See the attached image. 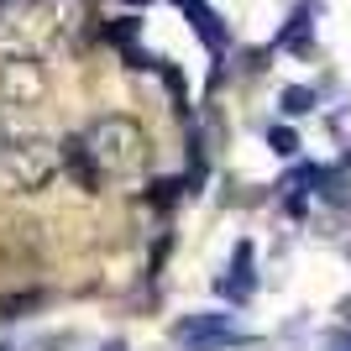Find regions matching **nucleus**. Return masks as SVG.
I'll return each instance as SVG.
<instances>
[{
  "label": "nucleus",
  "mask_w": 351,
  "mask_h": 351,
  "mask_svg": "<svg viewBox=\"0 0 351 351\" xmlns=\"http://www.w3.org/2000/svg\"><path fill=\"white\" fill-rule=\"evenodd\" d=\"M79 142H84V158L100 178H126L147 162V132L132 116H100Z\"/></svg>",
  "instance_id": "1"
},
{
  "label": "nucleus",
  "mask_w": 351,
  "mask_h": 351,
  "mask_svg": "<svg viewBox=\"0 0 351 351\" xmlns=\"http://www.w3.org/2000/svg\"><path fill=\"white\" fill-rule=\"evenodd\" d=\"M63 168L58 142L27 132V136H5L0 147V194H43Z\"/></svg>",
  "instance_id": "2"
},
{
  "label": "nucleus",
  "mask_w": 351,
  "mask_h": 351,
  "mask_svg": "<svg viewBox=\"0 0 351 351\" xmlns=\"http://www.w3.org/2000/svg\"><path fill=\"white\" fill-rule=\"evenodd\" d=\"M53 37H58L53 0H11L0 11V58H43Z\"/></svg>",
  "instance_id": "3"
},
{
  "label": "nucleus",
  "mask_w": 351,
  "mask_h": 351,
  "mask_svg": "<svg viewBox=\"0 0 351 351\" xmlns=\"http://www.w3.org/2000/svg\"><path fill=\"white\" fill-rule=\"evenodd\" d=\"M47 79L43 58H0V105H16V110H32V105L47 100Z\"/></svg>",
  "instance_id": "4"
},
{
  "label": "nucleus",
  "mask_w": 351,
  "mask_h": 351,
  "mask_svg": "<svg viewBox=\"0 0 351 351\" xmlns=\"http://www.w3.org/2000/svg\"><path fill=\"white\" fill-rule=\"evenodd\" d=\"M173 341H178L184 351H215V346H231L236 330L220 320V315H194V320H184V325L173 330Z\"/></svg>",
  "instance_id": "5"
},
{
  "label": "nucleus",
  "mask_w": 351,
  "mask_h": 351,
  "mask_svg": "<svg viewBox=\"0 0 351 351\" xmlns=\"http://www.w3.org/2000/svg\"><path fill=\"white\" fill-rule=\"evenodd\" d=\"M336 351H351V336H341V341H336Z\"/></svg>",
  "instance_id": "6"
},
{
  "label": "nucleus",
  "mask_w": 351,
  "mask_h": 351,
  "mask_svg": "<svg viewBox=\"0 0 351 351\" xmlns=\"http://www.w3.org/2000/svg\"><path fill=\"white\" fill-rule=\"evenodd\" d=\"M0 147H5V121H0Z\"/></svg>",
  "instance_id": "7"
}]
</instances>
